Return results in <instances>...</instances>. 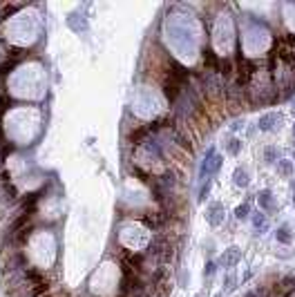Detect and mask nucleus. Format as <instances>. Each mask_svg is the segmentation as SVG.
<instances>
[{
  "mask_svg": "<svg viewBox=\"0 0 295 297\" xmlns=\"http://www.w3.org/2000/svg\"><path fill=\"white\" fill-rule=\"evenodd\" d=\"M240 250L237 248H228V253L224 255V257H219V266H226V268H230V266H235L237 262H240Z\"/></svg>",
  "mask_w": 295,
  "mask_h": 297,
  "instance_id": "1",
  "label": "nucleus"
},
{
  "mask_svg": "<svg viewBox=\"0 0 295 297\" xmlns=\"http://www.w3.org/2000/svg\"><path fill=\"white\" fill-rule=\"evenodd\" d=\"M224 219V208L219 204H212L210 210H208V221H210L212 226H219Z\"/></svg>",
  "mask_w": 295,
  "mask_h": 297,
  "instance_id": "2",
  "label": "nucleus"
},
{
  "mask_svg": "<svg viewBox=\"0 0 295 297\" xmlns=\"http://www.w3.org/2000/svg\"><path fill=\"white\" fill-rule=\"evenodd\" d=\"M275 121H278V114H273V112L264 114L262 119H260V130H264V132L273 130V123H275Z\"/></svg>",
  "mask_w": 295,
  "mask_h": 297,
  "instance_id": "3",
  "label": "nucleus"
},
{
  "mask_svg": "<svg viewBox=\"0 0 295 297\" xmlns=\"http://www.w3.org/2000/svg\"><path fill=\"white\" fill-rule=\"evenodd\" d=\"M257 201H260V206H262L264 210L271 208V190H262L260 197H257Z\"/></svg>",
  "mask_w": 295,
  "mask_h": 297,
  "instance_id": "4",
  "label": "nucleus"
},
{
  "mask_svg": "<svg viewBox=\"0 0 295 297\" xmlns=\"http://www.w3.org/2000/svg\"><path fill=\"white\" fill-rule=\"evenodd\" d=\"M278 242H282V244H291V232H289V228L286 226H282V228H278Z\"/></svg>",
  "mask_w": 295,
  "mask_h": 297,
  "instance_id": "5",
  "label": "nucleus"
},
{
  "mask_svg": "<svg viewBox=\"0 0 295 297\" xmlns=\"http://www.w3.org/2000/svg\"><path fill=\"white\" fill-rule=\"evenodd\" d=\"M235 183H240V186H248V176H246L244 168L235 170Z\"/></svg>",
  "mask_w": 295,
  "mask_h": 297,
  "instance_id": "6",
  "label": "nucleus"
},
{
  "mask_svg": "<svg viewBox=\"0 0 295 297\" xmlns=\"http://www.w3.org/2000/svg\"><path fill=\"white\" fill-rule=\"evenodd\" d=\"M248 212H251L248 204H242L240 208H235V217H237V219H246V217H248Z\"/></svg>",
  "mask_w": 295,
  "mask_h": 297,
  "instance_id": "7",
  "label": "nucleus"
},
{
  "mask_svg": "<svg viewBox=\"0 0 295 297\" xmlns=\"http://www.w3.org/2000/svg\"><path fill=\"white\" fill-rule=\"evenodd\" d=\"M253 226H255L260 232L264 230V215L262 212H255V215H253Z\"/></svg>",
  "mask_w": 295,
  "mask_h": 297,
  "instance_id": "8",
  "label": "nucleus"
},
{
  "mask_svg": "<svg viewBox=\"0 0 295 297\" xmlns=\"http://www.w3.org/2000/svg\"><path fill=\"white\" fill-rule=\"evenodd\" d=\"M240 150H242V143H240V141H237V139H230V141H228V152H230V154H237Z\"/></svg>",
  "mask_w": 295,
  "mask_h": 297,
  "instance_id": "9",
  "label": "nucleus"
},
{
  "mask_svg": "<svg viewBox=\"0 0 295 297\" xmlns=\"http://www.w3.org/2000/svg\"><path fill=\"white\" fill-rule=\"evenodd\" d=\"M264 154H266L268 163H273V159H278V150H275V148H266V152H264Z\"/></svg>",
  "mask_w": 295,
  "mask_h": 297,
  "instance_id": "10",
  "label": "nucleus"
},
{
  "mask_svg": "<svg viewBox=\"0 0 295 297\" xmlns=\"http://www.w3.org/2000/svg\"><path fill=\"white\" fill-rule=\"evenodd\" d=\"M279 170L284 172V175H289V172H291V163H289V161H282V163H279Z\"/></svg>",
  "mask_w": 295,
  "mask_h": 297,
  "instance_id": "11",
  "label": "nucleus"
},
{
  "mask_svg": "<svg viewBox=\"0 0 295 297\" xmlns=\"http://www.w3.org/2000/svg\"><path fill=\"white\" fill-rule=\"evenodd\" d=\"M208 192H210V183H206V186H204V190L199 192V199H206Z\"/></svg>",
  "mask_w": 295,
  "mask_h": 297,
  "instance_id": "12",
  "label": "nucleus"
},
{
  "mask_svg": "<svg viewBox=\"0 0 295 297\" xmlns=\"http://www.w3.org/2000/svg\"><path fill=\"white\" fill-rule=\"evenodd\" d=\"M212 270H215V264L210 262V264H208V268H206V275H212Z\"/></svg>",
  "mask_w": 295,
  "mask_h": 297,
  "instance_id": "13",
  "label": "nucleus"
},
{
  "mask_svg": "<svg viewBox=\"0 0 295 297\" xmlns=\"http://www.w3.org/2000/svg\"><path fill=\"white\" fill-rule=\"evenodd\" d=\"M293 132H295V127H293Z\"/></svg>",
  "mask_w": 295,
  "mask_h": 297,
  "instance_id": "14",
  "label": "nucleus"
},
{
  "mask_svg": "<svg viewBox=\"0 0 295 297\" xmlns=\"http://www.w3.org/2000/svg\"><path fill=\"white\" fill-rule=\"evenodd\" d=\"M293 201H295V197H293Z\"/></svg>",
  "mask_w": 295,
  "mask_h": 297,
  "instance_id": "15",
  "label": "nucleus"
}]
</instances>
